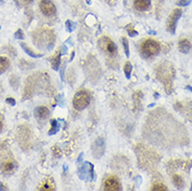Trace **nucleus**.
Segmentation results:
<instances>
[{"label":"nucleus","mask_w":192,"mask_h":191,"mask_svg":"<svg viewBox=\"0 0 192 191\" xmlns=\"http://www.w3.org/2000/svg\"><path fill=\"white\" fill-rule=\"evenodd\" d=\"M0 190H7L5 185H3L2 183H0Z\"/></svg>","instance_id":"bb28decb"},{"label":"nucleus","mask_w":192,"mask_h":191,"mask_svg":"<svg viewBox=\"0 0 192 191\" xmlns=\"http://www.w3.org/2000/svg\"><path fill=\"white\" fill-rule=\"evenodd\" d=\"M2 130V121H1V119H0V130Z\"/></svg>","instance_id":"cd10ccee"},{"label":"nucleus","mask_w":192,"mask_h":191,"mask_svg":"<svg viewBox=\"0 0 192 191\" xmlns=\"http://www.w3.org/2000/svg\"><path fill=\"white\" fill-rule=\"evenodd\" d=\"M3 3H4V0H0V5H1V4H3Z\"/></svg>","instance_id":"c85d7f7f"},{"label":"nucleus","mask_w":192,"mask_h":191,"mask_svg":"<svg viewBox=\"0 0 192 191\" xmlns=\"http://www.w3.org/2000/svg\"><path fill=\"white\" fill-rule=\"evenodd\" d=\"M72 103H73L74 109L77 111H82V110L86 109L90 103V94L85 90H80L74 95Z\"/></svg>","instance_id":"7ed1b4c3"},{"label":"nucleus","mask_w":192,"mask_h":191,"mask_svg":"<svg viewBox=\"0 0 192 191\" xmlns=\"http://www.w3.org/2000/svg\"><path fill=\"white\" fill-rule=\"evenodd\" d=\"M191 190H192V185H191Z\"/></svg>","instance_id":"2f4dec72"},{"label":"nucleus","mask_w":192,"mask_h":191,"mask_svg":"<svg viewBox=\"0 0 192 191\" xmlns=\"http://www.w3.org/2000/svg\"><path fill=\"white\" fill-rule=\"evenodd\" d=\"M17 168V162L14 160L4 161L0 165V172L2 174H11L14 172V170Z\"/></svg>","instance_id":"1a4fd4ad"},{"label":"nucleus","mask_w":192,"mask_h":191,"mask_svg":"<svg viewBox=\"0 0 192 191\" xmlns=\"http://www.w3.org/2000/svg\"><path fill=\"white\" fill-rule=\"evenodd\" d=\"M51 128H50V130L48 132L49 135H54V134H56L58 132V130H60V124H58V120H55V119H52L51 120Z\"/></svg>","instance_id":"a211bd4d"},{"label":"nucleus","mask_w":192,"mask_h":191,"mask_svg":"<svg viewBox=\"0 0 192 191\" xmlns=\"http://www.w3.org/2000/svg\"><path fill=\"white\" fill-rule=\"evenodd\" d=\"M104 189L107 191H119L121 190V184L118 178L111 176L106 179L104 183Z\"/></svg>","instance_id":"0eeeda50"},{"label":"nucleus","mask_w":192,"mask_h":191,"mask_svg":"<svg viewBox=\"0 0 192 191\" xmlns=\"http://www.w3.org/2000/svg\"><path fill=\"white\" fill-rule=\"evenodd\" d=\"M0 28H1V27H0Z\"/></svg>","instance_id":"473e14b6"},{"label":"nucleus","mask_w":192,"mask_h":191,"mask_svg":"<svg viewBox=\"0 0 192 191\" xmlns=\"http://www.w3.org/2000/svg\"><path fill=\"white\" fill-rule=\"evenodd\" d=\"M49 115H50V112H49V110L46 106H38V108L35 109V116H36L37 119L44 120Z\"/></svg>","instance_id":"9d476101"},{"label":"nucleus","mask_w":192,"mask_h":191,"mask_svg":"<svg viewBox=\"0 0 192 191\" xmlns=\"http://www.w3.org/2000/svg\"><path fill=\"white\" fill-rule=\"evenodd\" d=\"M191 49V43L187 39H182L179 41V50L182 53H188Z\"/></svg>","instance_id":"f8f14e48"},{"label":"nucleus","mask_w":192,"mask_h":191,"mask_svg":"<svg viewBox=\"0 0 192 191\" xmlns=\"http://www.w3.org/2000/svg\"><path fill=\"white\" fill-rule=\"evenodd\" d=\"M87 2H88V4H90V3H91V0H87Z\"/></svg>","instance_id":"c756f323"},{"label":"nucleus","mask_w":192,"mask_h":191,"mask_svg":"<svg viewBox=\"0 0 192 191\" xmlns=\"http://www.w3.org/2000/svg\"><path fill=\"white\" fill-rule=\"evenodd\" d=\"M182 9H173L171 14L169 15L168 17V20H167V31H169L170 33H175V28H177V21H179V19L181 18V16H182Z\"/></svg>","instance_id":"39448f33"},{"label":"nucleus","mask_w":192,"mask_h":191,"mask_svg":"<svg viewBox=\"0 0 192 191\" xmlns=\"http://www.w3.org/2000/svg\"><path fill=\"white\" fill-rule=\"evenodd\" d=\"M92 152L94 158H100L104 152V140L102 137H99L95 140L93 145H92Z\"/></svg>","instance_id":"6e6552de"},{"label":"nucleus","mask_w":192,"mask_h":191,"mask_svg":"<svg viewBox=\"0 0 192 191\" xmlns=\"http://www.w3.org/2000/svg\"><path fill=\"white\" fill-rule=\"evenodd\" d=\"M25 1H27V2H31L33 0H25Z\"/></svg>","instance_id":"7c9ffc66"},{"label":"nucleus","mask_w":192,"mask_h":191,"mask_svg":"<svg viewBox=\"0 0 192 191\" xmlns=\"http://www.w3.org/2000/svg\"><path fill=\"white\" fill-rule=\"evenodd\" d=\"M61 51H58L51 60V67L54 71L58 70V67H60V64H61Z\"/></svg>","instance_id":"ddd939ff"},{"label":"nucleus","mask_w":192,"mask_h":191,"mask_svg":"<svg viewBox=\"0 0 192 191\" xmlns=\"http://www.w3.org/2000/svg\"><path fill=\"white\" fill-rule=\"evenodd\" d=\"M14 37H15V39H18V40L24 39V33L22 31V29H18V31L15 33Z\"/></svg>","instance_id":"5701e85b"},{"label":"nucleus","mask_w":192,"mask_h":191,"mask_svg":"<svg viewBox=\"0 0 192 191\" xmlns=\"http://www.w3.org/2000/svg\"><path fill=\"white\" fill-rule=\"evenodd\" d=\"M128 35H130V37H132V38H134V37L138 36V31H134L132 26H128Z\"/></svg>","instance_id":"b1692460"},{"label":"nucleus","mask_w":192,"mask_h":191,"mask_svg":"<svg viewBox=\"0 0 192 191\" xmlns=\"http://www.w3.org/2000/svg\"><path fill=\"white\" fill-rule=\"evenodd\" d=\"M122 44H123V48H124V53H125V57H130V48H128V40H126V38H124V37H122Z\"/></svg>","instance_id":"aec40b11"},{"label":"nucleus","mask_w":192,"mask_h":191,"mask_svg":"<svg viewBox=\"0 0 192 191\" xmlns=\"http://www.w3.org/2000/svg\"><path fill=\"white\" fill-rule=\"evenodd\" d=\"M75 23H73V22H71L70 20H67V22H66V27H67V31H73L74 29H75Z\"/></svg>","instance_id":"4be33fe9"},{"label":"nucleus","mask_w":192,"mask_h":191,"mask_svg":"<svg viewBox=\"0 0 192 191\" xmlns=\"http://www.w3.org/2000/svg\"><path fill=\"white\" fill-rule=\"evenodd\" d=\"M98 46L101 51L109 58H115L117 55V46L109 37H101L98 41Z\"/></svg>","instance_id":"f257e3e1"},{"label":"nucleus","mask_w":192,"mask_h":191,"mask_svg":"<svg viewBox=\"0 0 192 191\" xmlns=\"http://www.w3.org/2000/svg\"><path fill=\"white\" fill-rule=\"evenodd\" d=\"M160 50H161L160 44L153 39L145 40L141 44V53L145 58H149V57L158 55L159 52H160Z\"/></svg>","instance_id":"f03ea898"},{"label":"nucleus","mask_w":192,"mask_h":191,"mask_svg":"<svg viewBox=\"0 0 192 191\" xmlns=\"http://www.w3.org/2000/svg\"><path fill=\"white\" fill-rule=\"evenodd\" d=\"M172 182H173L174 186L177 187V189H182L184 187V180L180 174H173L172 176Z\"/></svg>","instance_id":"4468645a"},{"label":"nucleus","mask_w":192,"mask_h":191,"mask_svg":"<svg viewBox=\"0 0 192 191\" xmlns=\"http://www.w3.org/2000/svg\"><path fill=\"white\" fill-rule=\"evenodd\" d=\"M132 70H133V66H132L131 63H126L124 65V68H123V71H124V74H125V77L128 79H131V75H132Z\"/></svg>","instance_id":"6ab92c4d"},{"label":"nucleus","mask_w":192,"mask_h":191,"mask_svg":"<svg viewBox=\"0 0 192 191\" xmlns=\"http://www.w3.org/2000/svg\"><path fill=\"white\" fill-rule=\"evenodd\" d=\"M150 2H151L150 0H134V6L137 11L144 12L149 9Z\"/></svg>","instance_id":"9b49d317"},{"label":"nucleus","mask_w":192,"mask_h":191,"mask_svg":"<svg viewBox=\"0 0 192 191\" xmlns=\"http://www.w3.org/2000/svg\"><path fill=\"white\" fill-rule=\"evenodd\" d=\"M9 67V61L5 57H0V74Z\"/></svg>","instance_id":"dca6fc26"},{"label":"nucleus","mask_w":192,"mask_h":191,"mask_svg":"<svg viewBox=\"0 0 192 191\" xmlns=\"http://www.w3.org/2000/svg\"><path fill=\"white\" fill-rule=\"evenodd\" d=\"M191 0H177V5H181V6H186L188 5L190 3Z\"/></svg>","instance_id":"393cba45"},{"label":"nucleus","mask_w":192,"mask_h":191,"mask_svg":"<svg viewBox=\"0 0 192 191\" xmlns=\"http://www.w3.org/2000/svg\"><path fill=\"white\" fill-rule=\"evenodd\" d=\"M6 102L9 103L11 106H15V104H16V100L14 99V98H12V97H9V98H6Z\"/></svg>","instance_id":"a878e982"},{"label":"nucleus","mask_w":192,"mask_h":191,"mask_svg":"<svg viewBox=\"0 0 192 191\" xmlns=\"http://www.w3.org/2000/svg\"><path fill=\"white\" fill-rule=\"evenodd\" d=\"M39 190H42V191H48V190H55V187L54 185L52 184L49 180H47L46 182H44L42 185L40 186Z\"/></svg>","instance_id":"f3484780"},{"label":"nucleus","mask_w":192,"mask_h":191,"mask_svg":"<svg viewBox=\"0 0 192 191\" xmlns=\"http://www.w3.org/2000/svg\"><path fill=\"white\" fill-rule=\"evenodd\" d=\"M20 46H21L22 49H23V50H24V51L26 52V53H27L28 55H31V57H33V58H41V57L43 55H40V53H36L35 51H33V50H31V49L29 48V47H28V46L26 45L25 43H20Z\"/></svg>","instance_id":"2eb2a0df"},{"label":"nucleus","mask_w":192,"mask_h":191,"mask_svg":"<svg viewBox=\"0 0 192 191\" xmlns=\"http://www.w3.org/2000/svg\"><path fill=\"white\" fill-rule=\"evenodd\" d=\"M78 176L82 181H93L95 179L94 166L90 162H85L78 169Z\"/></svg>","instance_id":"20e7f679"},{"label":"nucleus","mask_w":192,"mask_h":191,"mask_svg":"<svg viewBox=\"0 0 192 191\" xmlns=\"http://www.w3.org/2000/svg\"><path fill=\"white\" fill-rule=\"evenodd\" d=\"M151 190H155V191H163V190H167V187L161 183H155L153 184V187H151Z\"/></svg>","instance_id":"412c9836"},{"label":"nucleus","mask_w":192,"mask_h":191,"mask_svg":"<svg viewBox=\"0 0 192 191\" xmlns=\"http://www.w3.org/2000/svg\"><path fill=\"white\" fill-rule=\"evenodd\" d=\"M40 9L47 17H51L56 13V7L51 0H41L40 1Z\"/></svg>","instance_id":"423d86ee"}]
</instances>
